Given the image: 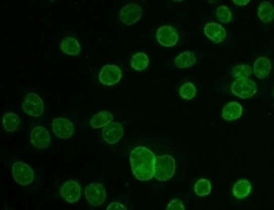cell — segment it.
<instances>
[{
	"mask_svg": "<svg viewBox=\"0 0 274 210\" xmlns=\"http://www.w3.org/2000/svg\"><path fill=\"white\" fill-rule=\"evenodd\" d=\"M11 172H13L14 181L19 185H25L27 187V185L33 184V181H34V170L27 164V162H22V161L14 162L11 167Z\"/></svg>",
	"mask_w": 274,
	"mask_h": 210,
	"instance_id": "obj_1",
	"label": "cell"
},
{
	"mask_svg": "<svg viewBox=\"0 0 274 210\" xmlns=\"http://www.w3.org/2000/svg\"><path fill=\"white\" fill-rule=\"evenodd\" d=\"M231 93L240 99H249L257 93V85L249 79H236L231 84Z\"/></svg>",
	"mask_w": 274,
	"mask_h": 210,
	"instance_id": "obj_2",
	"label": "cell"
},
{
	"mask_svg": "<svg viewBox=\"0 0 274 210\" xmlns=\"http://www.w3.org/2000/svg\"><path fill=\"white\" fill-rule=\"evenodd\" d=\"M22 110H24L28 116L39 118V116H42L45 111V105L37 93H28V95L24 98V102H22Z\"/></svg>",
	"mask_w": 274,
	"mask_h": 210,
	"instance_id": "obj_3",
	"label": "cell"
},
{
	"mask_svg": "<svg viewBox=\"0 0 274 210\" xmlns=\"http://www.w3.org/2000/svg\"><path fill=\"white\" fill-rule=\"evenodd\" d=\"M85 199L90 205L93 207H98L101 204H104L105 198H107V192H105V187L102 184H98V182H93V184H88L85 187Z\"/></svg>",
	"mask_w": 274,
	"mask_h": 210,
	"instance_id": "obj_4",
	"label": "cell"
},
{
	"mask_svg": "<svg viewBox=\"0 0 274 210\" xmlns=\"http://www.w3.org/2000/svg\"><path fill=\"white\" fill-rule=\"evenodd\" d=\"M156 42L161 45V46H175L180 40L178 37V31L175 30V27H171V25H163V27H159L156 30Z\"/></svg>",
	"mask_w": 274,
	"mask_h": 210,
	"instance_id": "obj_5",
	"label": "cell"
},
{
	"mask_svg": "<svg viewBox=\"0 0 274 210\" xmlns=\"http://www.w3.org/2000/svg\"><path fill=\"white\" fill-rule=\"evenodd\" d=\"M101 130H102V139L107 144H118L124 137V125L121 122L112 121Z\"/></svg>",
	"mask_w": 274,
	"mask_h": 210,
	"instance_id": "obj_6",
	"label": "cell"
},
{
	"mask_svg": "<svg viewBox=\"0 0 274 210\" xmlns=\"http://www.w3.org/2000/svg\"><path fill=\"white\" fill-rule=\"evenodd\" d=\"M141 17H143V8L135 2L127 4L120 11V19L126 25H135L136 22H140Z\"/></svg>",
	"mask_w": 274,
	"mask_h": 210,
	"instance_id": "obj_7",
	"label": "cell"
},
{
	"mask_svg": "<svg viewBox=\"0 0 274 210\" xmlns=\"http://www.w3.org/2000/svg\"><path fill=\"white\" fill-rule=\"evenodd\" d=\"M81 193H82V189H81L79 182L75 179H70L61 185V196L67 202H72V204L78 202L81 199Z\"/></svg>",
	"mask_w": 274,
	"mask_h": 210,
	"instance_id": "obj_8",
	"label": "cell"
},
{
	"mask_svg": "<svg viewBox=\"0 0 274 210\" xmlns=\"http://www.w3.org/2000/svg\"><path fill=\"white\" fill-rule=\"evenodd\" d=\"M51 128H53V133L61 139L72 137L75 130H76L75 124L70 119H67V118H54L51 121Z\"/></svg>",
	"mask_w": 274,
	"mask_h": 210,
	"instance_id": "obj_9",
	"label": "cell"
},
{
	"mask_svg": "<svg viewBox=\"0 0 274 210\" xmlns=\"http://www.w3.org/2000/svg\"><path fill=\"white\" fill-rule=\"evenodd\" d=\"M121 78H123V72L117 65H112V63L104 65L99 72V82L102 85H108V87L115 85L121 81Z\"/></svg>",
	"mask_w": 274,
	"mask_h": 210,
	"instance_id": "obj_10",
	"label": "cell"
},
{
	"mask_svg": "<svg viewBox=\"0 0 274 210\" xmlns=\"http://www.w3.org/2000/svg\"><path fill=\"white\" fill-rule=\"evenodd\" d=\"M30 141L31 144L39 149V150H43V149H47L50 144H51V136L48 133V130L45 128V127H34L31 130V134H30Z\"/></svg>",
	"mask_w": 274,
	"mask_h": 210,
	"instance_id": "obj_11",
	"label": "cell"
},
{
	"mask_svg": "<svg viewBox=\"0 0 274 210\" xmlns=\"http://www.w3.org/2000/svg\"><path fill=\"white\" fill-rule=\"evenodd\" d=\"M203 33L214 43H222L226 39V30H225L223 25H220V23H214V22L206 23L204 28H203Z\"/></svg>",
	"mask_w": 274,
	"mask_h": 210,
	"instance_id": "obj_12",
	"label": "cell"
},
{
	"mask_svg": "<svg viewBox=\"0 0 274 210\" xmlns=\"http://www.w3.org/2000/svg\"><path fill=\"white\" fill-rule=\"evenodd\" d=\"M243 107L239 102H228L222 110V118L225 121H237L242 118Z\"/></svg>",
	"mask_w": 274,
	"mask_h": 210,
	"instance_id": "obj_13",
	"label": "cell"
},
{
	"mask_svg": "<svg viewBox=\"0 0 274 210\" xmlns=\"http://www.w3.org/2000/svg\"><path fill=\"white\" fill-rule=\"evenodd\" d=\"M253 73L256 75V78L259 79H265L268 78V75L271 73V60L265 56L259 57L254 65H253Z\"/></svg>",
	"mask_w": 274,
	"mask_h": 210,
	"instance_id": "obj_14",
	"label": "cell"
},
{
	"mask_svg": "<svg viewBox=\"0 0 274 210\" xmlns=\"http://www.w3.org/2000/svg\"><path fill=\"white\" fill-rule=\"evenodd\" d=\"M61 50L68 56H79L81 54V43L75 37H65L61 42Z\"/></svg>",
	"mask_w": 274,
	"mask_h": 210,
	"instance_id": "obj_15",
	"label": "cell"
},
{
	"mask_svg": "<svg viewBox=\"0 0 274 210\" xmlns=\"http://www.w3.org/2000/svg\"><path fill=\"white\" fill-rule=\"evenodd\" d=\"M113 121V114L107 110H102L99 113H96L93 118L90 119V127L93 128H104L107 124H110Z\"/></svg>",
	"mask_w": 274,
	"mask_h": 210,
	"instance_id": "obj_16",
	"label": "cell"
},
{
	"mask_svg": "<svg viewBox=\"0 0 274 210\" xmlns=\"http://www.w3.org/2000/svg\"><path fill=\"white\" fill-rule=\"evenodd\" d=\"M251 190H253V185L248 179H239L233 187V195L237 199H245L251 193Z\"/></svg>",
	"mask_w": 274,
	"mask_h": 210,
	"instance_id": "obj_17",
	"label": "cell"
},
{
	"mask_svg": "<svg viewBox=\"0 0 274 210\" xmlns=\"http://www.w3.org/2000/svg\"><path fill=\"white\" fill-rule=\"evenodd\" d=\"M197 63V56L192 51H185L175 57V66L177 68H191Z\"/></svg>",
	"mask_w": 274,
	"mask_h": 210,
	"instance_id": "obj_18",
	"label": "cell"
},
{
	"mask_svg": "<svg viewBox=\"0 0 274 210\" xmlns=\"http://www.w3.org/2000/svg\"><path fill=\"white\" fill-rule=\"evenodd\" d=\"M2 124H4V128L8 131V133H13L19 128L20 125V118L16 114V113H5L4 118H2Z\"/></svg>",
	"mask_w": 274,
	"mask_h": 210,
	"instance_id": "obj_19",
	"label": "cell"
},
{
	"mask_svg": "<svg viewBox=\"0 0 274 210\" xmlns=\"http://www.w3.org/2000/svg\"><path fill=\"white\" fill-rule=\"evenodd\" d=\"M130 65L133 69H136V72H143V69H146L149 66V56L146 53H136L132 56Z\"/></svg>",
	"mask_w": 274,
	"mask_h": 210,
	"instance_id": "obj_20",
	"label": "cell"
},
{
	"mask_svg": "<svg viewBox=\"0 0 274 210\" xmlns=\"http://www.w3.org/2000/svg\"><path fill=\"white\" fill-rule=\"evenodd\" d=\"M194 192L198 196H208L212 192V184L209 179H198L194 185Z\"/></svg>",
	"mask_w": 274,
	"mask_h": 210,
	"instance_id": "obj_21",
	"label": "cell"
},
{
	"mask_svg": "<svg viewBox=\"0 0 274 210\" xmlns=\"http://www.w3.org/2000/svg\"><path fill=\"white\" fill-rule=\"evenodd\" d=\"M231 75H233L234 79H249V76L253 75V66H249L246 63L237 65V66L233 68Z\"/></svg>",
	"mask_w": 274,
	"mask_h": 210,
	"instance_id": "obj_22",
	"label": "cell"
},
{
	"mask_svg": "<svg viewBox=\"0 0 274 210\" xmlns=\"http://www.w3.org/2000/svg\"><path fill=\"white\" fill-rule=\"evenodd\" d=\"M272 16H274V10H272V5L269 2H262L259 5V19L263 22V23H269L272 20Z\"/></svg>",
	"mask_w": 274,
	"mask_h": 210,
	"instance_id": "obj_23",
	"label": "cell"
},
{
	"mask_svg": "<svg viewBox=\"0 0 274 210\" xmlns=\"http://www.w3.org/2000/svg\"><path fill=\"white\" fill-rule=\"evenodd\" d=\"M178 93H180V96H181L183 99L191 101V99H194L195 95H197V88H195V85H194L192 82H186V84H183V85L180 87Z\"/></svg>",
	"mask_w": 274,
	"mask_h": 210,
	"instance_id": "obj_24",
	"label": "cell"
},
{
	"mask_svg": "<svg viewBox=\"0 0 274 210\" xmlns=\"http://www.w3.org/2000/svg\"><path fill=\"white\" fill-rule=\"evenodd\" d=\"M215 17L222 22V23H230L233 20V13L226 5H220L215 8Z\"/></svg>",
	"mask_w": 274,
	"mask_h": 210,
	"instance_id": "obj_25",
	"label": "cell"
},
{
	"mask_svg": "<svg viewBox=\"0 0 274 210\" xmlns=\"http://www.w3.org/2000/svg\"><path fill=\"white\" fill-rule=\"evenodd\" d=\"M168 210H185L186 208V205L183 204V201L181 199H172L169 204H168V207H166Z\"/></svg>",
	"mask_w": 274,
	"mask_h": 210,
	"instance_id": "obj_26",
	"label": "cell"
},
{
	"mask_svg": "<svg viewBox=\"0 0 274 210\" xmlns=\"http://www.w3.org/2000/svg\"><path fill=\"white\" fill-rule=\"evenodd\" d=\"M113 208L126 210L127 207H126V204H123V202H120V201H115V202H112V204H108V205H107V210H113Z\"/></svg>",
	"mask_w": 274,
	"mask_h": 210,
	"instance_id": "obj_27",
	"label": "cell"
},
{
	"mask_svg": "<svg viewBox=\"0 0 274 210\" xmlns=\"http://www.w3.org/2000/svg\"><path fill=\"white\" fill-rule=\"evenodd\" d=\"M249 4V0H234V5L237 7H246Z\"/></svg>",
	"mask_w": 274,
	"mask_h": 210,
	"instance_id": "obj_28",
	"label": "cell"
}]
</instances>
